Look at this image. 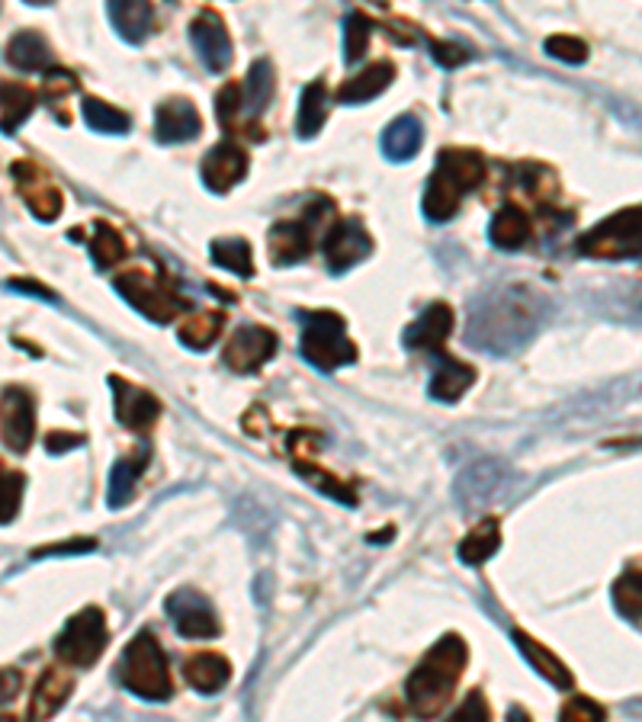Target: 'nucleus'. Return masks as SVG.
<instances>
[{
  "instance_id": "f257e3e1",
  "label": "nucleus",
  "mask_w": 642,
  "mask_h": 722,
  "mask_svg": "<svg viewBox=\"0 0 642 722\" xmlns=\"http://www.w3.org/2000/svg\"><path fill=\"white\" fill-rule=\"evenodd\" d=\"M550 315V299L527 283L495 286L478 296L470 311L466 344L475 350L507 357L521 350Z\"/></svg>"
},
{
  "instance_id": "f03ea898",
  "label": "nucleus",
  "mask_w": 642,
  "mask_h": 722,
  "mask_svg": "<svg viewBox=\"0 0 642 722\" xmlns=\"http://www.w3.org/2000/svg\"><path fill=\"white\" fill-rule=\"evenodd\" d=\"M466 662H470V649H466L463 636L450 633L437 642L421 659V665L412 671V678L405 681V700H408L412 713L424 716V720L444 713L463 671H466Z\"/></svg>"
},
{
  "instance_id": "7ed1b4c3",
  "label": "nucleus",
  "mask_w": 642,
  "mask_h": 722,
  "mask_svg": "<svg viewBox=\"0 0 642 722\" xmlns=\"http://www.w3.org/2000/svg\"><path fill=\"white\" fill-rule=\"evenodd\" d=\"M116 678L129 694L151 700V703H161L174 694L168 659L161 652V642L155 640V633H148V630L136 633V640L126 645V652L116 665Z\"/></svg>"
},
{
  "instance_id": "20e7f679",
  "label": "nucleus",
  "mask_w": 642,
  "mask_h": 722,
  "mask_svg": "<svg viewBox=\"0 0 642 722\" xmlns=\"http://www.w3.org/2000/svg\"><path fill=\"white\" fill-rule=\"evenodd\" d=\"M303 357L312 366L332 373L344 363L357 360V347L347 337V322L337 311H303Z\"/></svg>"
},
{
  "instance_id": "39448f33",
  "label": "nucleus",
  "mask_w": 642,
  "mask_h": 722,
  "mask_svg": "<svg viewBox=\"0 0 642 722\" xmlns=\"http://www.w3.org/2000/svg\"><path fill=\"white\" fill-rule=\"evenodd\" d=\"M575 248L594 260H636L642 248V209L626 206L611 219L585 231Z\"/></svg>"
},
{
  "instance_id": "423d86ee",
  "label": "nucleus",
  "mask_w": 642,
  "mask_h": 722,
  "mask_svg": "<svg viewBox=\"0 0 642 722\" xmlns=\"http://www.w3.org/2000/svg\"><path fill=\"white\" fill-rule=\"evenodd\" d=\"M112 283H116V293H119L129 306L139 308L145 318H151V322H158V325H168V322H174V318L187 308L184 296H180L170 283L155 277V274H148V270H141V267L122 270Z\"/></svg>"
},
{
  "instance_id": "0eeeda50",
  "label": "nucleus",
  "mask_w": 642,
  "mask_h": 722,
  "mask_svg": "<svg viewBox=\"0 0 642 722\" xmlns=\"http://www.w3.org/2000/svg\"><path fill=\"white\" fill-rule=\"evenodd\" d=\"M110 633H107V616L100 607H85L81 613H75L61 636L56 642V655L71 667H90L107 649Z\"/></svg>"
},
{
  "instance_id": "6e6552de",
  "label": "nucleus",
  "mask_w": 642,
  "mask_h": 722,
  "mask_svg": "<svg viewBox=\"0 0 642 722\" xmlns=\"http://www.w3.org/2000/svg\"><path fill=\"white\" fill-rule=\"evenodd\" d=\"M174 630L184 636V640H216L223 623H219V613L213 607V601L206 594H199L194 587H180L174 591L165 604Z\"/></svg>"
},
{
  "instance_id": "1a4fd4ad",
  "label": "nucleus",
  "mask_w": 642,
  "mask_h": 722,
  "mask_svg": "<svg viewBox=\"0 0 642 722\" xmlns=\"http://www.w3.org/2000/svg\"><path fill=\"white\" fill-rule=\"evenodd\" d=\"M13 180H17V190L27 199L29 212L42 222H56L61 216V206H65V196L56 187V180L49 177V170H42L32 161H17L10 167Z\"/></svg>"
},
{
  "instance_id": "9d476101",
  "label": "nucleus",
  "mask_w": 642,
  "mask_h": 722,
  "mask_svg": "<svg viewBox=\"0 0 642 722\" xmlns=\"http://www.w3.org/2000/svg\"><path fill=\"white\" fill-rule=\"evenodd\" d=\"M0 437L13 453H27L36 437V402L27 389L13 386L0 395Z\"/></svg>"
},
{
  "instance_id": "9b49d317",
  "label": "nucleus",
  "mask_w": 642,
  "mask_h": 722,
  "mask_svg": "<svg viewBox=\"0 0 642 722\" xmlns=\"http://www.w3.org/2000/svg\"><path fill=\"white\" fill-rule=\"evenodd\" d=\"M274 354H277V334L260 325H241L228 337L223 360L235 373H257Z\"/></svg>"
},
{
  "instance_id": "f8f14e48",
  "label": "nucleus",
  "mask_w": 642,
  "mask_h": 722,
  "mask_svg": "<svg viewBox=\"0 0 642 722\" xmlns=\"http://www.w3.org/2000/svg\"><path fill=\"white\" fill-rule=\"evenodd\" d=\"M190 42H194L199 61H203L213 75L228 71V65H231V58H235V49H231V36H228V29H225L219 13L203 10L194 23H190Z\"/></svg>"
},
{
  "instance_id": "ddd939ff",
  "label": "nucleus",
  "mask_w": 642,
  "mask_h": 722,
  "mask_svg": "<svg viewBox=\"0 0 642 722\" xmlns=\"http://www.w3.org/2000/svg\"><path fill=\"white\" fill-rule=\"evenodd\" d=\"M369 250H373V238L357 219H344L325 235V260L332 274H347L350 267L369 257Z\"/></svg>"
},
{
  "instance_id": "4468645a",
  "label": "nucleus",
  "mask_w": 642,
  "mask_h": 722,
  "mask_svg": "<svg viewBox=\"0 0 642 722\" xmlns=\"http://www.w3.org/2000/svg\"><path fill=\"white\" fill-rule=\"evenodd\" d=\"M112 395H116V417L122 427L136 431V434H145L155 427V421L161 417V402L151 395V392L139 389L119 376H110Z\"/></svg>"
},
{
  "instance_id": "2eb2a0df",
  "label": "nucleus",
  "mask_w": 642,
  "mask_h": 722,
  "mask_svg": "<svg viewBox=\"0 0 642 722\" xmlns=\"http://www.w3.org/2000/svg\"><path fill=\"white\" fill-rule=\"evenodd\" d=\"M245 174H248V151L231 141L209 148V155L203 158V167H199V177L213 194H228L235 184L245 180Z\"/></svg>"
},
{
  "instance_id": "dca6fc26",
  "label": "nucleus",
  "mask_w": 642,
  "mask_h": 722,
  "mask_svg": "<svg viewBox=\"0 0 642 722\" xmlns=\"http://www.w3.org/2000/svg\"><path fill=\"white\" fill-rule=\"evenodd\" d=\"M504 478H507L504 466L492 463V459H482V463L470 466L466 473L456 478L453 495H456V501H460V507H466V511H478V507H485L488 501L498 498Z\"/></svg>"
},
{
  "instance_id": "f3484780",
  "label": "nucleus",
  "mask_w": 642,
  "mask_h": 722,
  "mask_svg": "<svg viewBox=\"0 0 642 722\" xmlns=\"http://www.w3.org/2000/svg\"><path fill=\"white\" fill-rule=\"evenodd\" d=\"M450 332H453V311L444 303H434L424 308V315L415 325L405 328V347L424 350V354H441Z\"/></svg>"
},
{
  "instance_id": "a211bd4d",
  "label": "nucleus",
  "mask_w": 642,
  "mask_h": 722,
  "mask_svg": "<svg viewBox=\"0 0 642 722\" xmlns=\"http://www.w3.org/2000/svg\"><path fill=\"white\" fill-rule=\"evenodd\" d=\"M203 122L194 103L187 100H165L155 112V136L161 145H180L199 136Z\"/></svg>"
},
{
  "instance_id": "6ab92c4d",
  "label": "nucleus",
  "mask_w": 642,
  "mask_h": 722,
  "mask_svg": "<svg viewBox=\"0 0 642 722\" xmlns=\"http://www.w3.org/2000/svg\"><path fill=\"white\" fill-rule=\"evenodd\" d=\"M267 248L270 257L279 267H289V264H299L306 260L308 250H312V228L306 222H277L270 228V238H267Z\"/></svg>"
},
{
  "instance_id": "aec40b11",
  "label": "nucleus",
  "mask_w": 642,
  "mask_h": 722,
  "mask_svg": "<svg viewBox=\"0 0 642 722\" xmlns=\"http://www.w3.org/2000/svg\"><path fill=\"white\" fill-rule=\"evenodd\" d=\"M75 691V681L71 674H65L61 667H46L36 691H32V700H29V716L32 720H49L56 716L58 710L65 706L68 694Z\"/></svg>"
},
{
  "instance_id": "412c9836",
  "label": "nucleus",
  "mask_w": 642,
  "mask_h": 722,
  "mask_svg": "<svg viewBox=\"0 0 642 722\" xmlns=\"http://www.w3.org/2000/svg\"><path fill=\"white\" fill-rule=\"evenodd\" d=\"M434 170L444 174L450 184H453L460 194L466 196L470 190H475V187L482 184V177H485V161H482V155H475V151L447 148V151H441V158H437V167H434Z\"/></svg>"
},
{
  "instance_id": "4be33fe9",
  "label": "nucleus",
  "mask_w": 642,
  "mask_h": 722,
  "mask_svg": "<svg viewBox=\"0 0 642 722\" xmlns=\"http://www.w3.org/2000/svg\"><path fill=\"white\" fill-rule=\"evenodd\" d=\"M475 383V369L470 366V363H460L453 360V357H441L437 360V366H434V376H431V398L434 402H444V405H450V402H460L466 392H470V386Z\"/></svg>"
},
{
  "instance_id": "5701e85b",
  "label": "nucleus",
  "mask_w": 642,
  "mask_h": 722,
  "mask_svg": "<svg viewBox=\"0 0 642 722\" xmlns=\"http://www.w3.org/2000/svg\"><path fill=\"white\" fill-rule=\"evenodd\" d=\"M395 78V68L392 61H373L369 68H364L360 75L347 78V81L337 87V103H364L379 97Z\"/></svg>"
},
{
  "instance_id": "b1692460",
  "label": "nucleus",
  "mask_w": 642,
  "mask_h": 722,
  "mask_svg": "<svg viewBox=\"0 0 642 722\" xmlns=\"http://www.w3.org/2000/svg\"><path fill=\"white\" fill-rule=\"evenodd\" d=\"M110 17L116 32L139 46L141 39L151 32V20H155V7L151 0H110Z\"/></svg>"
},
{
  "instance_id": "393cba45",
  "label": "nucleus",
  "mask_w": 642,
  "mask_h": 722,
  "mask_svg": "<svg viewBox=\"0 0 642 722\" xmlns=\"http://www.w3.org/2000/svg\"><path fill=\"white\" fill-rule=\"evenodd\" d=\"M184 674H187V681H190L194 691H199V694H216V691H223L225 684H228L231 665L219 652H199L194 659H187Z\"/></svg>"
},
{
  "instance_id": "a878e982",
  "label": "nucleus",
  "mask_w": 642,
  "mask_h": 722,
  "mask_svg": "<svg viewBox=\"0 0 642 722\" xmlns=\"http://www.w3.org/2000/svg\"><path fill=\"white\" fill-rule=\"evenodd\" d=\"M511 636H514L517 649L524 652V659L531 662V667L536 671V674H543V678H546L553 688H562V691H569V688H572V671L562 665V662H559L550 649H543V645L533 640V636H527L524 630H514Z\"/></svg>"
},
{
  "instance_id": "bb28decb",
  "label": "nucleus",
  "mask_w": 642,
  "mask_h": 722,
  "mask_svg": "<svg viewBox=\"0 0 642 722\" xmlns=\"http://www.w3.org/2000/svg\"><path fill=\"white\" fill-rule=\"evenodd\" d=\"M488 238L492 245L502 250H517L527 245L531 238V219L521 206H502L495 212V219L488 225Z\"/></svg>"
},
{
  "instance_id": "cd10ccee",
  "label": "nucleus",
  "mask_w": 642,
  "mask_h": 722,
  "mask_svg": "<svg viewBox=\"0 0 642 722\" xmlns=\"http://www.w3.org/2000/svg\"><path fill=\"white\" fill-rule=\"evenodd\" d=\"M7 61L17 68V71H39V68H49L52 65V46L32 32V29H23L10 39L7 46Z\"/></svg>"
},
{
  "instance_id": "c85d7f7f",
  "label": "nucleus",
  "mask_w": 642,
  "mask_h": 722,
  "mask_svg": "<svg viewBox=\"0 0 642 722\" xmlns=\"http://www.w3.org/2000/svg\"><path fill=\"white\" fill-rule=\"evenodd\" d=\"M270 97H274V65L267 58H260V61L251 65L245 87H241V116L257 119L260 112L267 110Z\"/></svg>"
},
{
  "instance_id": "c756f323",
  "label": "nucleus",
  "mask_w": 642,
  "mask_h": 722,
  "mask_svg": "<svg viewBox=\"0 0 642 722\" xmlns=\"http://www.w3.org/2000/svg\"><path fill=\"white\" fill-rule=\"evenodd\" d=\"M36 93L29 90L27 83L20 81H3L0 83V126L7 132L20 129L27 122L32 110H36Z\"/></svg>"
},
{
  "instance_id": "7c9ffc66",
  "label": "nucleus",
  "mask_w": 642,
  "mask_h": 722,
  "mask_svg": "<svg viewBox=\"0 0 642 722\" xmlns=\"http://www.w3.org/2000/svg\"><path fill=\"white\" fill-rule=\"evenodd\" d=\"M421 148V122L415 116H398L383 132V155L389 161H408Z\"/></svg>"
},
{
  "instance_id": "2f4dec72",
  "label": "nucleus",
  "mask_w": 642,
  "mask_h": 722,
  "mask_svg": "<svg viewBox=\"0 0 642 722\" xmlns=\"http://www.w3.org/2000/svg\"><path fill=\"white\" fill-rule=\"evenodd\" d=\"M325 119H328V90H325V83L322 81L306 83V90H303V100H299V119H296V132H299L303 139H312V136H318V132H322Z\"/></svg>"
},
{
  "instance_id": "473e14b6",
  "label": "nucleus",
  "mask_w": 642,
  "mask_h": 722,
  "mask_svg": "<svg viewBox=\"0 0 642 722\" xmlns=\"http://www.w3.org/2000/svg\"><path fill=\"white\" fill-rule=\"evenodd\" d=\"M502 546V527L495 517H485L482 524H475V530L460 543V558L466 565H482L498 553Z\"/></svg>"
},
{
  "instance_id": "72a5a7b5",
  "label": "nucleus",
  "mask_w": 642,
  "mask_h": 722,
  "mask_svg": "<svg viewBox=\"0 0 642 722\" xmlns=\"http://www.w3.org/2000/svg\"><path fill=\"white\" fill-rule=\"evenodd\" d=\"M460 199L463 194L450 184L444 174H431V180H427V194H424V216L431 219V222H447L456 216V209H460Z\"/></svg>"
},
{
  "instance_id": "f704fd0d",
  "label": "nucleus",
  "mask_w": 642,
  "mask_h": 722,
  "mask_svg": "<svg viewBox=\"0 0 642 722\" xmlns=\"http://www.w3.org/2000/svg\"><path fill=\"white\" fill-rule=\"evenodd\" d=\"M225 315L216 311V308H206V311H196L184 322L180 328V344L190 347V350H209L216 340H219V332H223Z\"/></svg>"
},
{
  "instance_id": "c9c22d12",
  "label": "nucleus",
  "mask_w": 642,
  "mask_h": 722,
  "mask_svg": "<svg viewBox=\"0 0 642 722\" xmlns=\"http://www.w3.org/2000/svg\"><path fill=\"white\" fill-rule=\"evenodd\" d=\"M90 254L97 260V267H116L119 260H126V238L112 228L110 222H97L93 225V235H90Z\"/></svg>"
},
{
  "instance_id": "e433bc0d",
  "label": "nucleus",
  "mask_w": 642,
  "mask_h": 722,
  "mask_svg": "<svg viewBox=\"0 0 642 722\" xmlns=\"http://www.w3.org/2000/svg\"><path fill=\"white\" fill-rule=\"evenodd\" d=\"M213 260L231 270L235 277H254V257L251 245L241 241V238H223V241H213Z\"/></svg>"
},
{
  "instance_id": "4c0bfd02",
  "label": "nucleus",
  "mask_w": 642,
  "mask_h": 722,
  "mask_svg": "<svg viewBox=\"0 0 642 722\" xmlns=\"http://www.w3.org/2000/svg\"><path fill=\"white\" fill-rule=\"evenodd\" d=\"M614 607L626 620H633V623H640V613H642V584H640V565L633 562L614 584Z\"/></svg>"
},
{
  "instance_id": "58836bf2",
  "label": "nucleus",
  "mask_w": 642,
  "mask_h": 722,
  "mask_svg": "<svg viewBox=\"0 0 642 722\" xmlns=\"http://www.w3.org/2000/svg\"><path fill=\"white\" fill-rule=\"evenodd\" d=\"M141 469H145V463H139V459H119V463L112 466L110 498H107L110 507H126V504L132 501Z\"/></svg>"
},
{
  "instance_id": "ea45409f",
  "label": "nucleus",
  "mask_w": 642,
  "mask_h": 722,
  "mask_svg": "<svg viewBox=\"0 0 642 722\" xmlns=\"http://www.w3.org/2000/svg\"><path fill=\"white\" fill-rule=\"evenodd\" d=\"M85 119L90 129H97V132H129V116L122 110H112L107 107L103 100H97V97H87L85 100Z\"/></svg>"
},
{
  "instance_id": "a19ab883",
  "label": "nucleus",
  "mask_w": 642,
  "mask_h": 722,
  "mask_svg": "<svg viewBox=\"0 0 642 722\" xmlns=\"http://www.w3.org/2000/svg\"><path fill=\"white\" fill-rule=\"evenodd\" d=\"M369 36H373V23H369L366 13L357 10V13H350V17L344 20V61H347V65H354V61L364 58Z\"/></svg>"
},
{
  "instance_id": "79ce46f5",
  "label": "nucleus",
  "mask_w": 642,
  "mask_h": 722,
  "mask_svg": "<svg viewBox=\"0 0 642 722\" xmlns=\"http://www.w3.org/2000/svg\"><path fill=\"white\" fill-rule=\"evenodd\" d=\"M27 478L20 473H0V524H10L20 511Z\"/></svg>"
},
{
  "instance_id": "37998d69",
  "label": "nucleus",
  "mask_w": 642,
  "mask_h": 722,
  "mask_svg": "<svg viewBox=\"0 0 642 722\" xmlns=\"http://www.w3.org/2000/svg\"><path fill=\"white\" fill-rule=\"evenodd\" d=\"M216 116H219V126L223 129H235L238 116H241V83H225L216 97Z\"/></svg>"
},
{
  "instance_id": "c03bdc74",
  "label": "nucleus",
  "mask_w": 642,
  "mask_h": 722,
  "mask_svg": "<svg viewBox=\"0 0 642 722\" xmlns=\"http://www.w3.org/2000/svg\"><path fill=\"white\" fill-rule=\"evenodd\" d=\"M546 52L559 61H569V65H582L587 58V46L579 36H550L546 39Z\"/></svg>"
},
{
  "instance_id": "a18cd8bd",
  "label": "nucleus",
  "mask_w": 642,
  "mask_h": 722,
  "mask_svg": "<svg viewBox=\"0 0 642 722\" xmlns=\"http://www.w3.org/2000/svg\"><path fill=\"white\" fill-rule=\"evenodd\" d=\"M562 720H604L608 713H604V706L601 703H594V700H587V696H572L565 706H562V713H559Z\"/></svg>"
},
{
  "instance_id": "49530a36",
  "label": "nucleus",
  "mask_w": 642,
  "mask_h": 722,
  "mask_svg": "<svg viewBox=\"0 0 642 722\" xmlns=\"http://www.w3.org/2000/svg\"><path fill=\"white\" fill-rule=\"evenodd\" d=\"M431 56H434V61H437L441 68H460V65L470 61V52H466L463 46H456V42H441V39L431 42Z\"/></svg>"
},
{
  "instance_id": "de8ad7c7",
  "label": "nucleus",
  "mask_w": 642,
  "mask_h": 722,
  "mask_svg": "<svg viewBox=\"0 0 642 722\" xmlns=\"http://www.w3.org/2000/svg\"><path fill=\"white\" fill-rule=\"evenodd\" d=\"M78 90V78L71 71H49L46 78V97L49 100H65Z\"/></svg>"
},
{
  "instance_id": "09e8293b",
  "label": "nucleus",
  "mask_w": 642,
  "mask_h": 722,
  "mask_svg": "<svg viewBox=\"0 0 642 722\" xmlns=\"http://www.w3.org/2000/svg\"><path fill=\"white\" fill-rule=\"evenodd\" d=\"M470 716H478V720H492V710H488V703H485V696L473 691V694L466 696V703L453 713V720L463 722L470 720Z\"/></svg>"
},
{
  "instance_id": "8fccbe9b",
  "label": "nucleus",
  "mask_w": 642,
  "mask_h": 722,
  "mask_svg": "<svg viewBox=\"0 0 642 722\" xmlns=\"http://www.w3.org/2000/svg\"><path fill=\"white\" fill-rule=\"evenodd\" d=\"M90 550H97V543L93 540H78V543H58V546H46V550H36L32 556H78V553H90Z\"/></svg>"
},
{
  "instance_id": "3c124183",
  "label": "nucleus",
  "mask_w": 642,
  "mask_h": 722,
  "mask_svg": "<svg viewBox=\"0 0 642 722\" xmlns=\"http://www.w3.org/2000/svg\"><path fill=\"white\" fill-rule=\"evenodd\" d=\"M78 446H85V437H81V434H61V431H56V434L46 437V449H49L52 456L68 453V449H78Z\"/></svg>"
},
{
  "instance_id": "603ef678",
  "label": "nucleus",
  "mask_w": 642,
  "mask_h": 722,
  "mask_svg": "<svg viewBox=\"0 0 642 722\" xmlns=\"http://www.w3.org/2000/svg\"><path fill=\"white\" fill-rule=\"evenodd\" d=\"M20 684H23L20 671H13V667H3V671H0V706H3V703H10V700L17 696Z\"/></svg>"
},
{
  "instance_id": "864d4df0",
  "label": "nucleus",
  "mask_w": 642,
  "mask_h": 722,
  "mask_svg": "<svg viewBox=\"0 0 642 722\" xmlns=\"http://www.w3.org/2000/svg\"><path fill=\"white\" fill-rule=\"evenodd\" d=\"M13 289H27V293H32V296L52 299V293H49V289H42V286H29V279H17V283H13Z\"/></svg>"
},
{
  "instance_id": "5fc2aeb1",
  "label": "nucleus",
  "mask_w": 642,
  "mask_h": 722,
  "mask_svg": "<svg viewBox=\"0 0 642 722\" xmlns=\"http://www.w3.org/2000/svg\"><path fill=\"white\" fill-rule=\"evenodd\" d=\"M27 3H52V0H27Z\"/></svg>"
}]
</instances>
